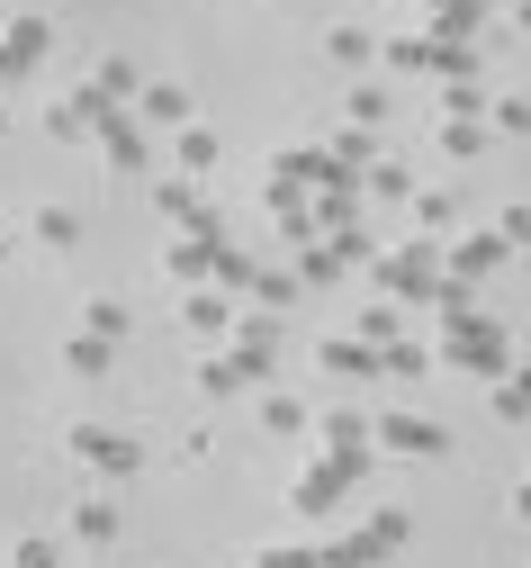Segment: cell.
Listing matches in <instances>:
<instances>
[{"label":"cell","instance_id":"1","mask_svg":"<svg viewBox=\"0 0 531 568\" xmlns=\"http://www.w3.org/2000/svg\"><path fill=\"white\" fill-rule=\"evenodd\" d=\"M369 434L388 443V452H406V460H423V452H441V424H423V415H378Z\"/></svg>","mask_w":531,"mask_h":568},{"label":"cell","instance_id":"2","mask_svg":"<svg viewBox=\"0 0 531 568\" xmlns=\"http://www.w3.org/2000/svg\"><path fill=\"white\" fill-rule=\"evenodd\" d=\"M37 45H45V19H37V10H19L10 28H0V73H28Z\"/></svg>","mask_w":531,"mask_h":568},{"label":"cell","instance_id":"3","mask_svg":"<svg viewBox=\"0 0 531 568\" xmlns=\"http://www.w3.org/2000/svg\"><path fill=\"white\" fill-rule=\"evenodd\" d=\"M72 452H82L91 469H135L144 460L135 443H109V424H72Z\"/></svg>","mask_w":531,"mask_h":568},{"label":"cell","instance_id":"4","mask_svg":"<svg viewBox=\"0 0 531 568\" xmlns=\"http://www.w3.org/2000/svg\"><path fill=\"white\" fill-rule=\"evenodd\" d=\"M316 362H325V371H334V379H360V371H378V362H388V352H369V343H360V334H334V343H325V352H316Z\"/></svg>","mask_w":531,"mask_h":568},{"label":"cell","instance_id":"5","mask_svg":"<svg viewBox=\"0 0 531 568\" xmlns=\"http://www.w3.org/2000/svg\"><path fill=\"white\" fill-rule=\"evenodd\" d=\"M378 280H388L397 298H432V262H423V253H388V271H378Z\"/></svg>","mask_w":531,"mask_h":568},{"label":"cell","instance_id":"6","mask_svg":"<svg viewBox=\"0 0 531 568\" xmlns=\"http://www.w3.org/2000/svg\"><path fill=\"white\" fill-rule=\"evenodd\" d=\"M496 415H504V424L531 415V362H513V379H496Z\"/></svg>","mask_w":531,"mask_h":568},{"label":"cell","instance_id":"7","mask_svg":"<svg viewBox=\"0 0 531 568\" xmlns=\"http://www.w3.org/2000/svg\"><path fill=\"white\" fill-rule=\"evenodd\" d=\"M135 109L154 118V126H181V109H190V100H181L172 82H144V91H135Z\"/></svg>","mask_w":531,"mask_h":568},{"label":"cell","instance_id":"8","mask_svg":"<svg viewBox=\"0 0 531 568\" xmlns=\"http://www.w3.org/2000/svg\"><path fill=\"white\" fill-rule=\"evenodd\" d=\"M63 362L82 371V379H100V371H109V334H72V343H63Z\"/></svg>","mask_w":531,"mask_h":568},{"label":"cell","instance_id":"9","mask_svg":"<svg viewBox=\"0 0 531 568\" xmlns=\"http://www.w3.org/2000/svg\"><path fill=\"white\" fill-rule=\"evenodd\" d=\"M325 54H334V63H369L378 45H369V28H351V19H343V28H325Z\"/></svg>","mask_w":531,"mask_h":568},{"label":"cell","instance_id":"10","mask_svg":"<svg viewBox=\"0 0 531 568\" xmlns=\"http://www.w3.org/2000/svg\"><path fill=\"white\" fill-rule=\"evenodd\" d=\"M172 154H181V172H207V163H216V135H207V126H181Z\"/></svg>","mask_w":531,"mask_h":568},{"label":"cell","instance_id":"11","mask_svg":"<svg viewBox=\"0 0 531 568\" xmlns=\"http://www.w3.org/2000/svg\"><path fill=\"white\" fill-rule=\"evenodd\" d=\"M496 253H504V235H469L460 253H450V271H460V280H478V271H487Z\"/></svg>","mask_w":531,"mask_h":568},{"label":"cell","instance_id":"12","mask_svg":"<svg viewBox=\"0 0 531 568\" xmlns=\"http://www.w3.org/2000/svg\"><path fill=\"white\" fill-rule=\"evenodd\" d=\"M181 316H190L198 334H235V316H225V298H181Z\"/></svg>","mask_w":531,"mask_h":568},{"label":"cell","instance_id":"13","mask_svg":"<svg viewBox=\"0 0 531 568\" xmlns=\"http://www.w3.org/2000/svg\"><path fill=\"white\" fill-rule=\"evenodd\" d=\"M432 145H441V154H450V163H469V154H478V126H469V118H450V126H441V135H432Z\"/></svg>","mask_w":531,"mask_h":568},{"label":"cell","instance_id":"14","mask_svg":"<svg viewBox=\"0 0 531 568\" xmlns=\"http://www.w3.org/2000/svg\"><path fill=\"white\" fill-rule=\"evenodd\" d=\"M415 217H423V235H441L450 217H460V207H450V190H423V199H415Z\"/></svg>","mask_w":531,"mask_h":568},{"label":"cell","instance_id":"15","mask_svg":"<svg viewBox=\"0 0 531 568\" xmlns=\"http://www.w3.org/2000/svg\"><path fill=\"white\" fill-rule=\"evenodd\" d=\"M82 226H72V207H37V244H72Z\"/></svg>","mask_w":531,"mask_h":568},{"label":"cell","instance_id":"16","mask_svg":"<svg viewBox=\"0 0 531 568\" xmlns=\"http://www.w3.org/2000/svg\"><path fill=\"white\" fill-rule=\"evenodd\" d=\"M262 424H270V434H297V424H307V406H297V397H262Z\"/></svg>","mask_w":531,"mask_h":568},{"label":"cell","instance_id":"17","mask_svg":"<svg viewBox=\"0 0 531 568\" xmlns=\"http://www.w3.org/2000/svg\"><path fill=\"white\" fill-rule=\"evenodd\" d=\"M144 145H135V126H109V172H135Z\"/></svg>","mask_w":531,"mask_h":568},{"label":"cell","instance_id":"18","mask_svg":"<svg viewBox=\"0 0 531 568\" xmlns=\"http://www.w3.org/2000/svg\"><path fill=\"white\" fill-rule=\"evenodd\" d=\"M82 325H91V334H118V325H126V307H118V298H91V307H82Z\"/></svg>","mask_w":531,"mask_h":568},{"label":"cell","instance_id":"19","mask_svg":"<svg viewBox=\"0 0 531 568\" xmlns=\"http://www.w3.org/2000/svg\"><path fill=\"white\" fill-rule=\"evenodd\" d=\"M343 109H351V126H369V118H378V109H388V100H378L369 82H351V100H343Z\"/></svg>","mask_w":531,"mask_h":568},{"label":"cell","instance_id":"20","mask_svg":"<svg viewBox=\"0 0 531 568\" xmlns=\"http://www.w3.org/2000/svg\"><path fill=\"white\" fill-rule=\"evenodd\" d=\"M72 524H82V541H109V532H118V515H109V506H82Z\"/></svg>","mask_w":531,"mask_h":568},{"label":"cell","instance_id":"21","mask_svg":"<svg viewBox=\"0 0 531 568\" xmlns=\"http://www.w3.org/2000/svg\"><path fill=\"white\" fill-rule=\"evenodd\" d=\"M496 235H504V244H531V207H504V217H496Z\"/></svg>","mask_w":531,"mask_h":568},{"label":"cell","instance_id":"22","mask_svg":"<svg viewBox=\"0 0 531 568\" xmlns=\"http://www.w3.org/2000/svg\"><path fill=\"white\" fill-rule=\"evenodd\" d=\"M19 568H54V541H19Z\"/></svg>","mask_w":531,"mask_h":568},{"label":"cell","instance_id":"23","mask_svg":"<svg viewBox=\"0 0 531 568\" xmlns=\"http://www.w3.org/2000/svg\"><path fill=\"white\" fill-rule=\"evenodd\" d=\"M513 19H522V28H531V0H522V10H513Z\"/></svg>","mask_w":531,"mask_h":568},{"label":"cell","instance_id":"24","mask_svg":"<svg viewBox=\"0 0 531 568\" xmlns=\"http://www.w3.org/2000/svg\"><path fill=\"white\" fill-rule=\"evenodd\" d=\"M0 253H10V235H0Z\"/></svg>","mask_w":531,"mask_h":568}]
</instances>
